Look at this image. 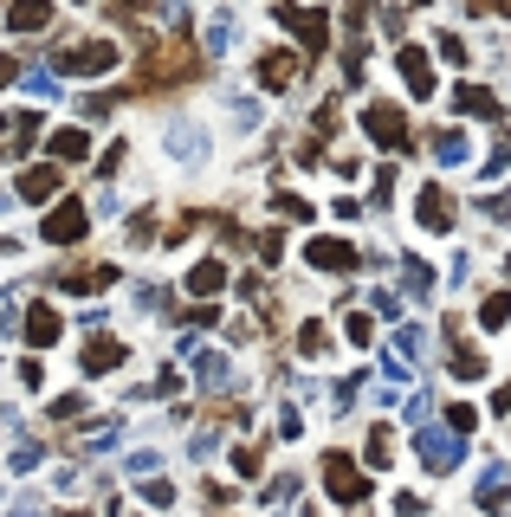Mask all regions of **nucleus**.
Listing matches in <instances>:
<instances>
[{"label":"nucleus","instance_id":"nucleus-26","mask_svg":"<svg viewBox=\"0 0 511 517\" xmlns=\"http://www.w3.org/2000/svg\"><path fill=\"white\" fill-rule=\"evenodd\" d=\"M39 466V446H13V466L7 472H33Z\"/></svg>","mask_w":511,"mask_h":517},{"label":"nucleus","instance_id":"nucleus-7","mask_svg":"<svg viewBox=\"0 0 511 517\" xmlns=\"http://www.w3.org/2000/svg\"><path fill=\"white\" fill-rule=\"evenodd\" d=\"M20 330H26V343H33V349H52V343H59V330H65V317L52 311V304H33V311L20 317Z\"/></svg>","mask_w":511,"mask_h":517},{"label":"nucleus","instance_id":"nucleus-14","mask_svg":"<svg viewBox=\"0 0 511 517\" xmlns=\"http://www.w3.org/2000/svg\"><path fill=\"white\" fill-rule=\"evenodd\" d=\"M221 285H227V265L221 259H201L195 271H188V291H195V297H214Z\"/></svg>","mask_w":511,"mask_h":517},{"label":"nucleus","instance_id":"nucleus-29","mask_svg":"<svg viewBox=\"0 0 511 517\" xmlns=\"http://www.w3.org/2000/svg\"><path fill=\"white\" fill-rule=\"evenodd\" d=\"M65 517H85V511H65Z\"/></svg>","mask_w":511,"mask_h":517},{"label":"nucleus","instance_id":"nucleus-15","mask_svg":"<svg viewBox=\"0 0 511 517\" xmlns=\"http://www.w3.org/2000/svg\"><path fill=\"white\" fill-rule=\"evenodd\" d=\"M195 375H201L207 388H227V382H233V363L221 356V349H201V356H195Z\"/></svg>","mask_w":511,"mask_h":517},{"label":"nucleus","instance_id":"nucleus-28","mask_svg":"<svg viewBox=\"0 0 511 517\" xmlns=\"http://www.w3.org/2000/svg\"><path fill=\"white\" fill-rule=\"evenodd\" d=\"M13 517H39V511H33V504H20V511H13Z\"/></svg>","mask_w":511,"mask_h":517},{"label":"nucleus","instance_id":"nucleus-4","mask_svg":"<svg viewBox=\"0 0 511 517\" xmlns=\"http://www.w3.org/2000/svg\"><path fill=\"white\" fill-rule=\"evenodd\" d=\"M272 13H279V20L291 26V33L305 39V52H324V39H331V26H324V13H305V7H291V0H279Z\"/></svg>","mask_w":511,"mask_h":517},{"label":"nucleus","instance_id":"nucleus-21","mask_svg":"<svg viewBox=\"0 0 511 517\" xmlns=\"http://www.w3.org/2000/svg\"><path fill=\"white\" fill-rule=\"evenodd\" d=\"M143 504L169 511V504H175V485H169V479H143Z\"/></svg>","mask_w":511,"mask_h":517},{"label":"nucleus","instance_id":"nucleus-13","mask_svg":"<svg viewBox=\"0 0 511 517\" xmlns=\"http://www.w3.org/2000/svg\"><path fill=\"white\" fill-rule=\"evenodd\" d=\"M123 363V343H111V337H91L85 343V375H111Z\"/></svg>","mask_w":511,"mask_h":517},{"label":"nucleus","instance_id":"nucleus-18","mask_svg":"<svg viewBox=\"0 0 511 517\" xmlns=\"http://www.w3.org/2000/svg\"><path fill=\"white\" fill-rule=\"evenodd\" d=\"M421 221H427V227H447V221H453V201L440 195V188H427V195H421Z\"/></svg>","mask_w":511,"mask_h":517},{"label":"nucleus","instance_id":"nucleus-17","mask_svg":"<svg viewBox=\"0 0 511 517\" xmlns=\"http://www.w3.org/2000/svg\"><path fill=\"white\" fill-rule=\"evenodd\" d=\"M117 279V265H91V271H65L59 291H97V285H111Z\"/></svg>","mask_w":511,"mask_h":517},{"label":"nucleus","instance_id":"nucleus-3","mask_svg":"<svg viewBox=\"0 0 511 517\" xmlns=\"http://www.w3.org/2000/svg\"><path fill=\"white\" fill-rule=\"evenodd\" d=\"M85 233H91V213L78 207V201H59V207L46 213V239H52V246H78Z\"/></svg>","mask_w":511,"mask_h":517},{"label":"nucleus","instance_id":"nucleus-9","mask_svg":"<svg viewBox=\"0 0 511 517\" xmlns=\"http://www.w3.org/2000/svg\"><path fill=\"white\" fill-rule=\"evenodd\" d=\"M305 259H311L317 271H349V265H356V253H349L343 239H311V246H305Z\"/></svg>","mask_w":511,"mask_h":517},{"label":"nucleus","instance_id":"nucleus-2","mask_svg":"<svg viewBox=\"0 0 511 517\" xmlns=\"http://www.w3.org/2000/svg\"><path fill=\"white\" fill-rule=\"evenodd\" d=\"M324 485H331V498H337V504H363V498H369V479L349 466L343 453H331V459H324Z\"/></svg>","mask_w":511,"mask_h":517},{"label":"nucleus","instance_id":"nucleus-10","mask_svg":"<svg viewBox=\"0 0 511 517\" xmlns=\"http://www.w3.org/2000/svg\"><path fill=\"white\" fill-rule=\"evenodd\" d=\"M163 143L175 149V162H201V149H207V136H201L195 123H169V129H163Z\"/></svg>","mask_w":511,"mask_h":517},{"label":"nucleus","instance_id":"nucleus-30","mask_svg":"<svg viewBox=\"0 0 511 517\" xmlns=\"http://www.w3.org/2000/svg\"><path fill=\"white\" fill-rule=\"evenodd\" d=\"M0 129H7V123H0Z\"/></svg>","mask_w":511,"mask_h":517},{"label":"nucleus","instance_id":"nucleus-20","mask_svg":"<svg viewBox=\"0 0 511 517\" xmlns=\"http://www.w3.org/2000/svg\"><path fill=\"white\" fill-rule=\"evenodd\" d=\"M401 78H408L415 91H427V85H434V78H427V59H421V52H401Z\"/></svg>","mask_w":511,"mask_h":517},{"label":"nucleus","instance_id":"nucleus-11","mask_svg":"<svg viewBox=\"0 0 511 517\" xmlns=\"http://www.w3.org/2000/svg\"><path fill=\"white\" fill-rule=\"evenodd\" d=\"M291 78H298V59H291V52H265V59H259V85L265 91H285Z\"/></svg>","mask_w":511,"mask_h":517},{"label":"nucleus","instance_id":"nucleus-8","mask_svg":"<svg viewBox=\"0 0 511 517\" xmlns=\"http://www.w3.org/2000/svg\"><path fill=\"white\" fill-rule=\"evenodd\" d=\"M52 195H59V162H39L20 175V201H52Z\"/></svg>","mask_w":511,"mask_h":517},{"label":"nucleus","instance_id":"nucleus-12","mask_svg":"<svg viewBox=\"0 0 511 517\" xmlns=\"http://www.w3.org/2000/svg\"><path fill=\"white\" fill-rule=\"evenodd\" d=\"M46 155H52V162H85V155H91V136H85V129H52Z\"/></svg>","mask_w":511,"mask_h":517},{"label":"nucleus","instance_id":"nucleus-16","mask_svg":"<svg viewBox=\"0 0 511 517\" xmlns=\"http://www.w3.org/2000/svg\"><path fill=\"white\" fill-rule=\"evenodd\" d=\"M39 129H46V123H39V111H26V117H13V129H7V149H13V155H26V149L39 143Z\"/></svg>","mask_w":511,"mask_h":517},{"label":"nucleus","instance_id":"nucleus-22","mask_svg":"<svg viewBox=\"0 0 511 517\" xmlns=\"http://www.w3.org/2000/svg\"><path fill=\"white\" fill-rule=\"evenodd\" d=\"M298 349H305V356H324V349H331L324 323H305V330H298Z\"/></svg>","mask_w":511,"mask_h":517},{"label":"nucleus","instance_id":"nucleus-19","mask_svg":"<svg viewBox=\"0 0 511 517\" xmlns=\"http://www.w3.org/2000/svg\"><path fill=\"white\" fill-rule=\"evenodd\" d=\"M227 46H233V13H214V20H207V52L221 59Z\"/></svg>","mask_w":511,"mask_h":517},{"label":"nucleus","instance_id":"nucleus-27","mask_svg":"<svg viewBox=\"0 0 511 517\" xmlns=\"http://www.w3.org/2000/svg\"><path fill=\"white\" fill-rule=\"evenodd\" d=\"M13 78H20V65L7 59V52H0V85H13Z\"/></svg>","mask_w":511,"mask_h":517},{"label":"nucleus","instance_id":"nucleus-24","mask_svg":"<svg viewBox=\"0 0 511 517\" xmlns=\"http://www.w3.org/2000/svg\"><path fill=\"white\" fill-rule=\"evenodd\" d=\"M78 414H85V395H59L52 401V421H78Z\"/></svg>","mask_w":511,"mask_h":517},{"label":"nucleus","instance_id":"nucleus-23","mask_svg":"<svg viewBox=\"0 0 511 517\" xmlns=\"http://www.w3.org/2000/svg\"><path fill=\"white\" fill-rule=\"evenodd\" d=\"M155 466H163L155 453H130V459H123V472H130V479H155Z\"/></svg>","mask_w":511,"mask_h":517},{"label":"nucleus","instance_id":"nucleus-6","mask_svg":"<svg viewBox=\"0 0 511 517\" xmlns=\"http://www.w3.org/2000/svg\"><path fill=\"white\" fill-rule=\"evenodd\" d=\"M363 123H369V136H375L382 149H401V143H408V123H401V111H389V104H369Z\"/></svg>","mask_w":511,"mask_h":517},{"label":"nucleus","instance_id":"nucleus-25","mask_svg":"<svg viewBox=\"0 0 511 517\" xmlns=\"http://www.w3.org/2000/svg\"><path fill=\"white\" fill-rule=\"evenodd\" d=\"M20 382H26V388H39V382H46V363H39V356H26V363H20Z\"/></svg>","mask_w":511,"mask_h":517},{"label":"nucleus","instance_id":"nucleus-5","mask_svg":"<svg viewBox=\"0 0 511 517\" xmlns=\"http://www.w3.org/2000/svg\"><path fill=\"white\" fill-rule=\"evenodd\" d=\"M7 33H46L52 26V0H7Z\"/></svg>","mask_w":511,"mask_h":517},{"label":"nucleus","instance_id":"nucleus-1","mask_svg":"<svg viewBox=\"0 0 511 517\" xmlns=\"http://www.w3.org/2000/svg\"><path fill=\"white\" fill-rule=\"evenodd\" d=\"M123 65V52L117 39H85V46H65V52H52V78H104V71H117Z\"/></svg>","mask_w":511,"mask_h":517}]
</instances>
